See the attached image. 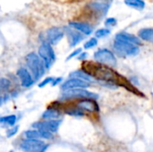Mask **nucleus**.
Here are the masks:
<instances>
[{
  "mask_svg": "<svg viewBox=\"0 0 153 152\" xmlns=\"http://www.w3.org/2000/svg\"><path fill=\"white\" fill-rule=\"evenodd\" d=\"M26 63L28 65V67L31 71L35 81L40 79L43 76L46 67L43 61L37 54H35L34 52L28 54L26 56Z\"/></svg>",
  "mask_w": 153,
  "mask_h": 152,
  "instance_id": "f257e3e1",
  "label": "nucleus"
},
{
  "mask_svg": "<svg viewBox=\"0 0 153 152\" xmlns=\"http://www.w3.org/2000/svg\"><path fill=\"white\" fill-rule=\"evenodd\" d=\"M93 57H94L95 61L98 62L99 64L104 65H107L109 67L116 66L117 64V60L115 54L108 48L98 49L94 53Z\"/></svg>",
  "mask_w": 153,
  "mask_h": 152,
  "instance_id": "f03ea898",
  "label": "nucleus"
},
{
  "mask_svg": "<svg viewBox=\"0 0 153 152\" xmlns=\"http://www.w3.org/2000/svg\"><path fill=\"white\" fill-rule=\"evenodd\" d=\"M113 47L114 50L121 56H136L140 51L139 46L116 39L114 41Z\"/></svg>",
  "mask_w": 153,
  "mask_h": 152,
  "instance_id": "7ed1b4c3",
  "label": "nucleus"
},
{
  "mask_svg": "<svg viewBox=\"0 0 153 152\" xmlns=\"http://www.w3.org/2000/svg\"><path fill=\"white\" fill-rule=\"evenodd\" d=\"M62 99H91L97 100L99 99V95L89 91L85 89H74L64 91L62 96Z\"/></svg>",
  "mask_w": 153,
  "mask_h": 152,
  "instance_id": "20e7f679",
  "label": "nucleus"
},
{
  "mask_svg": "<svg viewBox=\"0 0 153 152\" xmlns=\"http://www.w3.org/2000/svg\"><path fill=\"white\" fill-rule=\"evenodd\" d=\"M39 56L43 61L47 69L50 68V66L56 60V55L52 46L46 41H44L39 47Z\"/></svg>",
  "mask_w": 153,
  "mask_h": 152,
  "instance_id": "39448f33",
  "label": "nucleus"
},
{
  "mask_svg": "<svg viewBox=\"0 0 153 152\" xmlns=\"http://www.w3.org/2000/svg\"><path fill=\"white\" fill-rule=\"evenodd\" d=\"M48 146L41 140L25 139L21 143V149L24 152H45Z\"/></svg>",
  "mask_w": 153,
  "mask_h": 152,
  "instance_id": "423d86ee",
  "label": "nucleus"
},
{
  "mask_svg": "<svg viewBox=\"0 0 153 152\" xmlns=\"http://www.w3.org/2000/svg\"><path fill=\"white\" fill-rule=\"evenodd\" d=\"M61 120H48L45 122H38L32 125V127L36 128L37 130H42V131H47L51 133H55L57 132L60 125H61Z\"/></svg>",
  "mask_w": 153,
  "mask_h": 152,
  "instance_id": "0eeeda50",
  "label": "nucleus"
},
{
  "mask_svg": "<svg viewBox=\"0 0 153 152\" xmlns=\"http://www.w3.org/2000/svg\"><path fill=\"white\" fill-rule=\"evenodd\" d=\"M90 86H91V83L88 82H85L77 78H70L62 84L61 90L64 91H66V90H74V89H87Z\"/></svg>",
  "mask_w": 153,
  "mask_h": 152,
  "instance_id": "6e6552de",
  "label": "nucleus"
},
{
  "mask_svg": "<svg viewBox=\"0 0 153 152\" xmlns=\"http://www.w3.org/2000/svg\"><path fill=\"white\" fill-rule=\"evenodd\" d=\"M65 35V30L59 27H52L48 29L46 32V39L48 43L52 45H56L63 39Z\"/></svg>",
  "mask_w": 153,
  "mask_h": 152,
  "instance_id": "1a4fd4ad",
  "label": "nucleus"
},
{
  "mask_svg": "<svg viewBox=\"0 0 153 152\" xmlns=\"http://www.w3.org/2000/svg\"><path fill=\"white\" fill-rule=\"evenodd\" d=\"M77 108L86 113H95L99 110V106L95 99H82L77 100L74 104Z\"/></svg>",
  "mask_w": 153,
  "mask_h": 152,
  "instance_id": "9d476101",
  "label": "nucleus"
},
{
  "mask_svg": "<svg viewBox=\"0 0 153 152\" xmlns=\"http://www.w3.org/2000/svg\"><path fill=\"white\" fill-rule=\"evenodd\" d=\"M67 35V38H68V41H69V44H70V47H74L75 46H77L83 39H84V36L77 31L76 30L71 28V27H67V28H65L64 30Z\"/></svg>",
  "mask_w": 153,
  "mask_h": 152,
  "instance_id": "9b49d317",
  "label": "nucleus"
},
{
  "mask_svg": "<svg viewBox=\"0 0 153 152\" xmlns=\"http://www.w3.org/2000/svg\"><path fill=\"white\" fill-rule=\"evenodd\" d=\"M69 27L84 35H91L93 32V27L84 22H69Z\"/></svg>",
  "mask_w": 153,
  "mask_h": 152,
  "instance_id": "f8f14e48",
  "label": "nucleus"
},
{
  "mask_svg": "<svg viewBox=\"0 0 153 152\" xmlns=\"http://www.w3.org/2000/svg\"><path fill=\"white\" fill-rule=\"evenodd\" d=\"M17 75L21 81V83L23 87H30L33 84V79H32V76L31 74L28 72V70L26 68H20L18 71H17Z\"/></svg>",
  "mask_w": 153,
  "mask_h": 152,
  "instance_id": "ddd939ff",
  "label": "nucleus"
},
{
  "mask_svg": "<svg viewBox=\"0 0 153 152\" xmlns=\"http://www.w3.org/2000/svg\"><path fill=\"white\" fill-rule=\"evenodd\" d=\"M116 40H121V41H125V42H128L136 46H140L141 45V39H139V37H136L133 34L127 33V32H119L116 35L115 37Z\"/></svg>",
  "mask_w": 153,
  "mask_h": 152,
  "instance_id": "4468645a",
  "label": "nucleus"
},
{
  "mask_svg": "<svg viewBox=\"0 0 153 152\" xmlns=\"http://www.w3.org/2000/svg\"><path fill=\"white\" fill-rule=\"evenodd\" d=\"M138 37L147 42L153 43V28H143L138 31Z\"/></svg>",
  "mask_w": 153,
  "mask_h": 152,
  "instance_id": "2eb2a0df",
  "label": "nucleus"
},
{
  "mask_svg": "<svg viewBox=\"0 0 153 152\" xmlns=\"http://www.w3.org/2000/svg\"><path fill=\"white\" fill-rule=\"evenodd\" d=\"M70 77L71 78L81 79V80L85 81V82H88L90 83H91L93 82V78L88 73H86L84 70H76L74 72H72L70 73Z\"/></svg>",
  "mask_w": 153,
  "mask_h": 152,
  "instance_id": "dca6fc26",
  "label": "nucleus"
},
{
  "mask_svg": "<svg viewBox=\"0 0 153 152\" xmlns=\"http://www.w3.org/2000/svg\"><path fill=\"white\" fill-rule=\"evenodd\" d=\"M60 116V112L56 108H48L42 115V118L47 120H56Z\"/></svg>",
  "mask_w": 153,
  "mask_h": 152,
  "instance_id": "f3484780",
  "label": "nucleus"
},
{
  "mask_svg": "<svg viewBox=\"0 0 153 152\" xmlns=\"http://www.w3.org/2000/svg\"><path fill=\"white\" fill-rule=\"evenodd\" d=\"M125 4L132 8L142 11L145 8V2L143 0H125Z\"/></svg>",
  "mask_w": 153,
  "mask_h": 152,
  "instance_id": "a211bd4d",
  "label": "nucleus"
},
{
  "mask_svg": "<svg viewBox=\"0 0 153 152\" xmlns=\"http://www.w3.org/2000/svg\"><path fill=\"white\" fill-rule=\"evenodd\" d=\"M24 136L26 137V139H30V140L42 139V134L39 130H28L24 133Z\"/></svg>",
  "mask_w": 153,
  "mask_h": 152,
  "instance_id": "6ab92c4d",
  "label": "nucleus"
},
{
  "mask_svg": "<svg viewBox=\"0 0 153 152\" xmlns=\"http://www.w3.org/2000/svg\"><path fill=\"white\" fill-rule=\"evenodd\" d=\"M15 122H16V116H14V115H10V116L0 117V123L4 124V125L13 126L15 125Z\"/></svg>",
  "mask_w": 153,
  "mask_h": 152,
  "instance_id": "aec40b11",
  "label": "nucleus"
},
{
  "mask_svg": "<svg viewBox=\"0 0 153 152\" xmlns=\"http://www.w3.org/2000/svg\"><path fill=\"white\" fill-rule=\"evenodd\" d=\"M110 34V30L108 28H101L96 30L95 32V38L96 39H101L108 36Z\"/></svg>",
  "mask_w": 153,
  "mask_h": 152,
  "instance_id": "412c9836",
  "label": "nucleus"
},
{
  "mask_svg": "<svg viewBox=\"0 0 153 152\" xmlns=\"http://www.w3.org/2000/svg\"><path fill=\"white\" fill-rule=\"evenodd\" d=\"M97 44H98V39H97L96 38H91L89 40H87V41L84 43L83 47H84L85 49H91V48L96 47Z\"/></svg>",
  "mask_w": 153,
  "mask_h": 152,
  "instance_id": "4be33fe9",
  "label": "nucleus"
},
{
  "mask_svg": "<svg viewBox=\"0 0 153 152\" xmlns=\"http://www.w3.org/2000/svg\"><path fill=\"white\" fill-rule=\"evenodd\" d=\"M105 25L107 26V27H114V26H116L117 25V19L116 18H114V17H109V18H107L106 20H105Z\"/></svg>",
  "mask_w": 153,
  "mask_h": 152,
  "instance_id": "5701e85b",
  "label": "nucleus"
},
{
  "mask_svg": "<svg viewBox=\"0 0 153 152\" xmlns=\"http://www.w3.org/2000/svg\"><path fill=\"white\" fill-rule=\"evenodd\" d=\"M82 52V49L81 47L75 49L74 51H73V52L68 56V57L66 58V60L68 61V60H70V59H72V58H74V57H75V56H79Z\"/></svg>",
  "mask_w": 153,
  "mask_h": 152,
  "instance_id": "b1692460",
  "label": "nucleus"
},
{
  "mask_svg": "<svg viewBox=\"0 0 153 152\" xmlns=\"http://www.w3.org/2000/svg\"><path fill=\"white\" fill-rule=\"evenodd\" d=\"M53 80H54V78H52V77H48V78H46L45 80H43L39 84V88H43V87H45L46 85H48V83H52V82H53Z\"/></svg>",
  "mask_w": 153,
  "mask_h": 152,
  "instance_id": "393cba45",
  "label": "nucleus"
},
{
  "mask_svg": "<svg viewBox=\"0 0 153 152\" xmlns=\"http://www.w3.org/2000/svg\"><path fill=\"white\" fill-rule=\"evenodd\" d=\"M18 129H19L18 126H14L13 128L8 130V132H7V137L10 138V137H12L13 135H14V134L18 132Z\"/></svg>",
  "mask_w": 153,
  "mask_h": 152,
  "instance_id": "a878e982",
  "label": "nucleus"
},
{
  "mask_svg": "<svg viewBox=\"0 0 153 152\" xmlns=\"http://www.w3.org/2000/svg\"><path fill=\"white\" fill-rule=\"evenodd\" d=\"M10 85V82L7 79H0V87L7 88Z\"/></svg>",
  "mask_w": 153,
  "mask_h": 152,
  "instance_id": "bb28decb",
  "label": "nucleus"
},
{
  "mask_svg": "<svg viewBox=\"0 0 153 152\" xmlns=\"http://www.w3.org/2000/svg\"><path fill=\"white\" fill-rule=\"evenodd\" d=\"M62 82V78L61 77H58V78H54V80H53V82H52V83H51V85L52 86H56V85H57L59 82Z\"/></svg>",
  "mask_w": 153,
  "mask_h": 152,
  "instance_id": "cd10ccee",
  "label": "nucleus"
},
{
  "mask_svg": "<svg viewBox=\"0 0 153 152\" xmlns=\"http://www.w3.org/2000/svg\"><path fill=\"white\" fill-rule=\"evenodd\" d=\"M87 57V53H85V52H82L80 55H79V56H78V58L80 59V60H83V59H85Z\"/></svg>",
  "mask_w": 153,
  "mask_h": 152,
  "instance_id": "c85d7f7f",
  "label": "nucleus"
},
{
  "mask_svg": "<svg viewBox=\"0 0 153 152\" xmlns=\"http://www.w3.org/2000/svg\"><path fill=\"white\" fill-rule=\"evenodd\" d=\"M1 102H2V99L0 98V104H1Z\"/></svg>",
  "mask_w": 153,
  "mask_h": 152,
  "instance_id": "c756f323",
  "label": "nucleus"
},
{
  "mask_svg": "<svg viewBox=\"0 0 153 152\" xmlns=\"http://www.w3.org/2000/svg\"><path fill=\"white\" fill-rule=\"evenodd\" d=\"M9 152H14V151H9Z\"/></svg>",
  "mask_w": 153,
  "mask_h": 152,
  "instance_id": "7c9ffc66",
  "label": "nucleus"
}]
</instances>
